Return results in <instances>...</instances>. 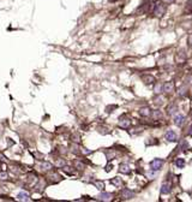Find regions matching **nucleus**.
<instances>
[{"instance_id":"nucleus-1","label":"nucleus","mask_w":192,"mask_h":202,"mask_svg":"<svg viewBox=\"0 0 192 202\" xmlns=\"http://www.w3.org/2000/svg\"><path fill=\"white\" fill-rule=\"evenodd\" d=\"M163 160L162 159H154L151 162H150V167L152 171H160L163 166Z\"/></svg>"},{"instance_id":"nucleus-2","label":"nucleus","mask_w":192,"mask_h":202,"mask_svg":"<svg viewBox=\"0 0 192 202\" xmlns=\"http://www.w3.org/2000/svg\"><path fill=\"white\" fill-rule=\"evenodd\" d=\"M166 12V7L163 4H157L155 6V9H154V15H155L156 17H161L163 16V14Z\"/></svg>"},{"instance_id":"nucleus-3","label":"nucleus","mask_w":192,"mask_h":202,"mask_svg":"<svg viewBox=\"0 0 192 202\" xmlns=\"http://www.w3.org/2000/svg\"><path fill=\"white\" fill-rule=\"evenodd\" d=\"M164 137H166V140H167L168 142H175V141H178V135L173 130H168L167 132L164 134Z\"/></svg>"},{"instance_id":"nucleus-4","label":"nucleus","mask_w":192,"mask_h":202,"mask_svg":"<svg viewBox=\"0 0 192 202\" xmlns=\"http://www.w3.org/2000/svg\"><path fill=\"white\" fill-rule=\"evenodd\" d=\"M186 58H187L186 53L184 52V51H180V52H178V53H176L175 60H176V63H179V64H181V63L186 61Z\"/></svg>"},{"instance_id":"nucleus-5","label":"nucleus","mask_w":192,"mask_h":202,"mask_svg":"<svg viewBox=\"0 0 192 202\" xmlns=\"http://www.w3.org/2000/svg\"><path fill=\"white\" fill-rule=\"evenodd\" d=\"M162 90L166 93H172L174 90V83L173 82H166L162 85Z\"/></svg>"},{"instance_id":"nucleus-6","label":"nucleus","mask_w":192,"mask_h":202,"mask_svg":"<svg viewBox=\"0 0 192 202\" xmlns=\"http://www.w3.org/2000/svg\"><path fill=\"white\" fill-rule=\"evenodd\" d=\"M185 120H186V117L183 116V115H176L174 117V124L178 125V126H181L185 123Z\"/></svg>"},{"instance_id":"nucleus-7","label":"nucleus","mask_w":192,"mask_h":202,"mask_svg":"<svg viewBox=\"0 0 192 202\" xmlns=\"http://www.w3.org/2000/svg\"><path fill=\"white\" fill-rule=\"evenodd\" d=\"M171 190H172V188H171V183L166 182V183H163V184L161 185V194L167 195V194H169V193H171Z\"/></svg>"},{"instance_id":"nucleus-8","label":"nucleus","mask_w":192,"mask_h":202,"mask_svg":"<svg viewBox=\"0 0 192 202\" xmlns=\"http://www.w3.org/2000/svg\"><path fill=\"white\" fill-rule=\"evenodd\" d=\"M121 196L125 198V200H129V198H132L135 196V193L129 190V189H124V190L121 191Z\"/></svg>"},{"instance_id":"nucleus-9","label":"nucleus","mask_w":192,"mask_h":202,"mask_svg":"<svg viewBox=\"0 0 192 202\" xmlns=\"http://www.w3.org/2000/svg\"><path fill=\"white\" fill-rule=\"evenodd\" d=\"M139 115L142 117H149V116H151V110L148 106L142 107V108H139Z\"/></svg>"},{"instance_id":"nucleus-10","label":"nucleus","mask_w":192,"mask_h":202,"mask_svg":"<svg viewBox=\"0 0 192 202\" xmlns=\"http://www.w3.org/2000/svg\"><path fill=\"white\" fill-rule=\"evenodd\" d=\"M130 125H131V120H130L129 118L121 119V120L119 122V126H120V128H123V129H127Z\"/></svg>"},{"instance_id":"nucleus-11","label":"nucleus","mask_w":192,"mask_h":202,"mask_svg":"<svg viewBox=\"0 0 192 202\" xmlns=\"http://www.w3.org/2000/svg\"><path fill=\"white\" fill-rule=\"evenodd\" d=\"M112 197H113V195H112L111 193H101V194L98 195V198H100L101 201H111Z\"/></svg>"},{"instance_id":"nucleus-12","label":"nucleus","mask_w":192,"mask_h":202,"mask_svg":"<svg viewBox=\"0 0 192 202\" xmlns=\"http://www.w3.org/2000/svg\"><path fill=\"white\" fill-rule=\"evenodd\" d=\"M130 166L129 165H126V164H121V165L119 166V172L120 173H125V174H127V173H130Z\"/></svg>"},{"instance_id":"nucleus-13","label":"nucleus","mask_w":192,"mask_h":202,"mask_svg":"<svg viewBox=\"0 0 192 202\" xmlns=\"http://www.w3.org/2000/svg\"><path fill=\"white\" fill-rule=\"evenodd\" d=\"M142 80H143V82H144L145 84H151V83L155 82V78H154L152 76H150V75H145V76H143Z\"/></svg>"},{"instance_id":"nucleus-14","label":"nucleus","mask_w":192,"mask_h":202,"mask_svg":"<svg viewBox=\"0 0 192 202\" xmlns=\"http://www.w3.org/2000/svg\"><path fill=\"white\" fill-rule=\"evenodd\" d=\"M17 198L19 201H28L29 200V194L25 193V191H21L18 195H17Z\"/></svg>"},{"instance_id":"nucleus-15","label":"nucleus","mask_w":192,"mask_h":202,"mask_svg":"<svg viewBox=\"0 0 192 202\" xmlns=\"http://www.w3.org/2000/svg\"><path fill=\"white\" fill-rule=\"evenodd\" d=\"M175 165H176L179 169H183V167L185 166V160L181 159V158H178V159L175 160Z\"/></svg>"},{"instance_id":"nucleus-16","label":"nucleus","mask_w":192,"mask_h":202,"mask_svg":"<svg viewBox=\"0 0 192 202\" xmlns=\"http://www.w3.org/2000/svg\"><path fill=\"white\" fill-rule=\"evenodd\" d=\"M176 112H178V107H176L175 105H171V106L168 107V115L173 116V115H175Z\"/></svg>"},{"instance_id":"nucleus-17","label":"nucleus","mask_w":192,"mask_h":202,"mask_svg":"<svg viewBox=\"0 0 192 202\" xmlns=\"http://www.w3.org/2000/svg\"><path fill=\"white\" fill-rule=\"evenodd\" d=\"M94 185L98 189V190H103L105 189V184H103V182H100V181H96V182H94Z\"/></svg>"},{"instance_id":"nucleus-18","label":"nucleus","mask_w":192,"mask_h":202,"mask_svg":"<svg viewBox=\"0 0 192 202\" xmlns=\"http://www.w3.org/2000/svg\"><path fill=\"white\" fill-rule=\"evenodd\" d=\"M111 183H112L113 185H115V186H120V185H121V179L118 178V177H115V178H113V179L111 181Z\"/></svg>"},{"instance_id":"nucleus-19","label":"nucleus","mask_w":192,"mask_h":202,"mask_svg":"<svg viewBox=\"0 0 192 202\" xmlns=\"http://www.w3.org/2000/svg\"><path fill=\"white\" fill-rule=\"evenodd\" d=\"M151 116L154 117V118H161L162 117V113H161V111H154L152 113H151Z\"/></svg>"},{"instance_id":"nucleus-20","label":"nucleus","mask_w":192,"mask_h":202,"mask_svg":"<svg viewBox=\"0 0 192 202\" xmlns=\"http://www.w3.org/2000/svg\"><path fill=\"white\" fill-rule=\"evenodd\" d=\"M42 167H45V170H50V169H52V164L45 162V164H42Z\"/></svg>"},{"instance_id":"nucleus-21","label":"nucleus","mask_w":192,"mask_h":202,"mask_svg":"<svg viewBox=\"0 0 192 202\" xmlns=\"http://www.w3.org/2000/svg\"><path fill=\"white\" fill-rule=\"evenodd\" d=\"M114 156H115V153H114V152H112V153L107 152V159H108V160H112Z\"/></svg>"},{"instance_id":"nucleus-22","label":"nucleus","mask_w":192,"mask_h":202,"mask_svg":"<svg viewBox=\"0 0 192 202\" xmlns=\"http://www.w3.org/2000/svg\"><path fill=\"white\" fill-rule=\"evenodd\" d=\"M179 95H186V88L184 87V88H180V92H179Z\"/></svg>"},{"instance_id":"nucleus-23","label":"nucleus","mask_w":192,"mask_h":202,"mask_svg":"<svg viewBox=\"0 0 192 202\" xmlns=\"http://www.w3.org/2000/svg\"><path fill=\"white\" fill-rule=\"evenodd\" d=\"M6 178H7V174L6 173H4V172L0 173V179H6Z\"/></svg>"},{"instance_id":"nucleus-24","label":"nucleus","mask_w":192,"mask_h":202,"mask_svg":"<svg viewBox=\"0 0 192 202\" xmlns=\"http://www.w3.org/2000/svg\"><path fill=\"white\" fill-rule=\"evenodd\" d=\"M188 45H190V46H192V34L188 36Z\"/></svg>"},{"instance_id":"nucleus-25","label":"nucleus","mask_w":192,"mask_h":202,"mask_svg":"<svg viewBox=\"0 0 192 202\" xmlns=\"http://www.w3.org/2000/svg\"><path fill=\"white\" fill-rule=\"evenodd\" d=\"M173 1H174V0H163V3H166V4H171Z\"/></svg>"},{"instance_id":"nucleus-26","label":"nucleus","mask_w":192,"mask_h":202,"mask_svg":"<svg viewBox=\"0 0 192 202\" xmlns=\"http://www.w3.org/2000/svg\"><path fill=\"white\" fill-rule=\"evenodd\" d=\"M162 87H160V85H157L156 88H155V90H156V93H160V89H161Z\"/></svg>"}]
</instances>
